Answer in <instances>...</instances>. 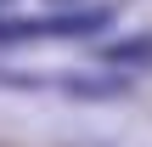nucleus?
I'll return each instance as SVG.
<instances>
[{"instance_id": "obj_1", "label": "nucleus", "mask_w": 152, "mask_h": 147, "mask_svg": "<svg viewBox=\"0 0 152 147\" xmlns=\"http://www.w3.org/2000/svg\"><path fill=\"white\" fill-rule=\"evenodd\" d=\"M113 11H62V17H23V23H0V45H23V40H73V34H90L102 28Z\"/></svg>"}, {"instance_id": "obj_2", "label": "nucleus", "mask_w": 152, "mask_h": 147, "mask_svg": "<svg viewBox=\"0 0 152 147\" xmlns=\"http://www.w3.org/2000/svg\"><path fill=\"white\" fill-rule=\"evenodd\" d=\"M0 85H17V91H62V96H124L130 79H96V74H73V68H51L45 79H23V74H0Z\"/></svg>"}, {"instance_id": "obj_3", "label": "nucleus", "mask_w": 152, "mask_h": 147, "mask_svg": "<svg viewBox=\"0 0 152 147\" xmlns=\"http://www.w3.org/2000/svg\"><path fill=\"white\" fill-rule=\"evenodd\" d=\"M113 57H118V62H141V57H152V40H135V45H113Z\"/></svg>"}]
</instances>
